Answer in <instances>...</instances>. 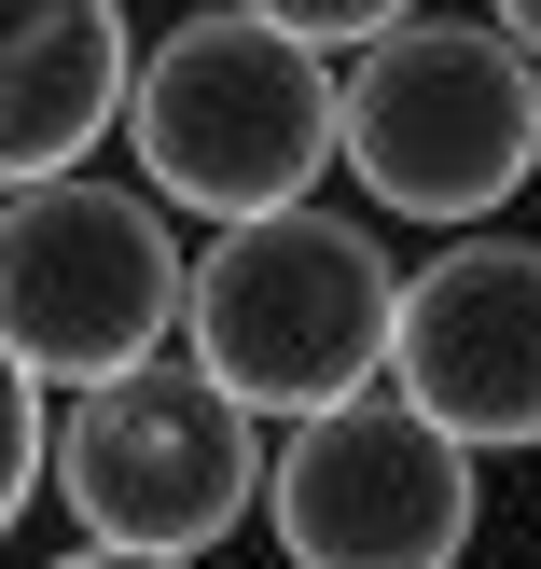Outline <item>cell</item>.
Masks as SVG:
<instances>
[{"label": "cell", "mask_w": 541, "mask_h": 569, "mask_svg": "<svg viewBox=\"0 0 541 569\" xmlns=\"http://www.w3.org/2000/svg\"><path fill=\"white\" fill-rule=\"evenodd\" d=\"M139 181L194 222H250L292 209L333 167V56L305 28L250 14V0H209V14L153 28V56L126 70V126Z\"/></svg>", "instance_id": "2"}, {"label": "cell", "mask_w": 541, "mask_h": 569, "mask_svg": "<svg viewBox=\"0 0 541 569\" xmlns=\"http://www.w3.org/2000/svg\"><path fill=\"white\" fill-rule=\"evenodd\" d=\"M56 500L83 542H139V556H209L264 515V417L209 376V361H126V376L70 389L56 417Z\"/></svg>", "instance_id": "5"}, {"label": "cell", "mask_w": 541, "mask_h": 569, "mask_svg": "<svg viewBox=\"0 0 541 569\" xmlns=\"http://www.w3.org/2000/svg\"><path fill=\"white\" fill-rule=\"evenodd\" d=\"M42 569H209V556H139V542H83V556H42Z\"/></svg>", "instance_id": "11"}, {"label": "cell", "mask_w": 541, "mask_h": 569, "mask_svg": "<svg viewBox=\"0 0 541 569\" xmlns=\"http://www.w3.org/2000/svg\"><path fill=\"white\" fill-rule=\"evenodd\" d=\"M333 167L389 222H487L541 181V56L500 14H403L333 70Z\"/></svg>", "instance_id": "1"}, {"label": "cell", "mask_w": 541, "mask_h": 569, "mask_svg": "<svg viewBox=\"0 0 541 569\" xmlns=\"http://www.w3.org/2000/svg\"><path fill=\"white\" fill-rule=\"evenodd\" d=\"M472 515H487V459L389 376L292 417V445L264 459V528L292 569H459Z\"/></svg>", "instance_id": "6"}, {"label": "cell", "mask_w": 541, "mask_h": 569, "mask_svg": "<svg viewBox=\"0 0 541 569\" xmlns=\"http://www.w3.org/2000/svg\"><path fill=\"white\" fill-rule=\"evenodd\" d=\"M42 472H56V431H42V376H28V361L0 348V542H14V515L42 500Z\"/></svg>", "instance_id": "9"}, {"label": "cell", "mask_w": 541, "mask_h": 569, "mask_svg": "<svg viewBox=\"0 0 541 569\" xmlns=\"http://www.w3.org/2000/svg\"><path fill=\"white\" fill-rule=\"evenodd\" d=\"M487 14H500V28H514V42L541 56V0H487Z\"/></svg>", "instance_id": "12"}, {"label": "cell", "mask_w": 541, "mask_h": 569, "mask_svg": "<svg viewBox=\"0 0 541 569\" xmlns=\"http://www.w3.org/2000/svg\"><path fill=\"white\" fill-rule=\"evenodd\" d=\"M126 0H0V194L83 167L126 126Z\"/></svg>", "instance_id": "8"}, {"label": "cell", "mask_w": 541, "mask_h": 569, "mask_svg": "<svg viewBox=\"0 0 541 569\" xmlns=\"http://www.w3.org/2000/svg\"><path fill=\"white\" fill-rule=\"evenodd\" d=\"M250 14H278V28H305L320 56H361L375 28H403V14H431V0H250Z\"/></svg>", "instance_id": "10"}, {"label": "cell", "mask_w": 541, "mask_h": 569, "mask_svg": "<svg viewBox=\"0 0 541 569\" xmlns=\"http://www.w3.org/2000/svg\"><path fill=\"white\" fill-rule=\"evenodd\" d=\"M389 320H403V264L375 250V222L348 209H250L194 250L181 348L237 389L250 417H320L348 389L389 376Z\"/></svg>", "instance_id": "3"}, {"label": "cell", "mask_w": 541, "mask_h": 569, "mask_svg": "<svg viewBox=\"0 0 541 569\" xmlns=\"http://www.w3.org/2000/svg\"><path fill=\"white\" fill-rule=\"evenodd\" d=\"M389 389L431 403L472 459L541 445V237H459L403 278V320H389Z\"/></svg>", "instance_id": "7"}, {"label": "cell", "mask_w": 541, "mask_h": 569, "mask_svg": "<svg viewBox=\"0 0 541 569\" xmlns=\"http://www.w3.org/2000/svg\"><path fill=\"white\" fill-rule=\"evenodd\" d=\"M181 292H194V250L153 181L56 167V181L0 194V348L42 389H98L126 361H153L181 333Z\"/></svg>", "instance_id": "4"}]
</instances>
